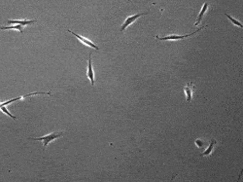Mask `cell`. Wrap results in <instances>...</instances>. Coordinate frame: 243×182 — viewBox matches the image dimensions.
Instances as JSON below:
<instances>
[{
	"instance_id": "cell-2",
	"label": "cell",
	"mask_w": 243,
	"mask_h": 182,
	"mask_svg": "<svg viewBox=\"0 0 243 182\" xmlns=\"http://www.w3.org/2000/svg\"><path fill=\"white\" fill-rule=\"evenodd\" d=\"M207 26H202L200 28H198L197 30L194 31V32H192V33H189V34H186V35H169V36H166V37H158V35L156 36V39H158V40H161V41H166V40H179V39H184V38H187V37H190V36H193V35H195L196 33H197L198 31H200L202 30L203 28L206 27Z\"/></svg>"
},
{
	"instance_id": "cell-10",
	"label": "cell",
	"mask_w": 243,
	"mask_h": 182,
	"mask_svg": "<svg viewBox=\"0 0 243 182\" xmlns=\"http://www.w3.org/2000/svg\"><path fill=\"white\" fill-rule=\"evenodd\" d=\"M215 144H216V140L215 139H212L211 142H210V145L208 146V148L201 154V156H209L211 154V152L213 151V147H214Z\"/></svg>"
},
{
	"instance_id": "cell-8",
	"label": "cell",
	"mask_w": 243,
	"mask_h": 182,
	"mask_svg": "<svg viewBox=\"0 0 243 182\" xmlns=\"http://www.w3.org/2000/svg\"><path fill=\"white\" fill-rule=\"evenodd\" d=\"M36 21L33 19V21H27V19H23V21H19V19H8V23H19L22 24V26H27V24H32L35 23Z\"/></svg>"
},
{
	"instance_id": "cell-4",
	"label": "cell",
	"mask_w": 243,
	"mask_h": 182,
	"mask_svg": "<svg viewBox=\"0 0 243 182\" xmlns=\"http://www.w3.org/2000/svg\"><path fill=\"white\" fill-rule=\"evenodd\" d=\"M68 32L69 33H71V34H73L74 36L75 37H77L79 40H80L84 45H86L87 47H91V48H93V49H95V50H99V48L95 45V43L93 42H92L91 40H89V39H87V38H85V37H83V36H81V35H79V34H77V33H75V32H73V31H71L70 29H68Z\"/></svg>"
},
{
	"instance_id": "cell-5",
	"label": "cell",
	"mask_w": 243,
	"mask_h": 182,
	"mask_svg": "<svg viewBox=\"0 0 243 182\" xmlns=\"http://www.w3.org/2000/svg\"><path fill=\"white\" fill-rule=\"evenodd\" d=\"M87 76L90 79L92 85H95V72H93V68L92 65V53H90L88 58V70H87Z\"/></svg>"
},
{
	"instance_id": "cell-1",
	"label": "cell",
	"mask_w": 243,
	"mask_h": 182,
	"mask_svg": "<svg viewBox=\"0 0 243 182\" xmlns=\"http://www.w3.org/2000/svg\"><path fill=\"white\" fill-rule=\"evenodd\" d=\"M63 134L62 132H52V134H50V135H47L45 136H42V137H38V138H29V139H31V140H40V141H43V150H45L47 148V146L48 144L50 143V142H52L54 141V139H57L58 138V137H61L62 136Z\"/></svg>"
},
{
	"instance_id": "cell-9",
	"label": "cell",
	"mask_w": 243,
	"mask_h": 182,
	"mask_svg": "<svg viewBox=\"0 0 243 182\" xmlns=\"http://www.w3.org/2000/svg\"><path fill=\"white\" fill-rule=\"evenodd\" d=\"M10 29H16L21 33H23V27L22 24H16V26H0V30H10Z\"/></svg>"
},
{
	"instance_id": "cell-3",
	"label": "cell",
	"mask_w": 243,
	"mask_h": 182,
	"mask_svg": "<svg viewBox=\"0 0 243 182\" xmlns=\"http://www.w3.org/2000/svg\"><path fill=\"white\" fill-rule=\"evenodd\" d=\"M147 14H148V12H145V13H141V14H136V15H134V16L127 17V18L126 19L125 23H123V26H121V31H123V30H125V29H126L127 27H128V26H130V24H132L133 23H134L138 18H140L141 16H144V15H147Z\"/></svg>"
},
{
	"instance_id": "cell-7",
	"label": "cell",
	"mask_w": 243,
	"mask_h": 182,
	"mask_svg": "<svg viewBox=\"0 0 243 182\" xmlns=\"http://www.w3.org/2000/svg\"><path fill=\"white\" fill-rule=\"evenodd\" d=\"M207 9H208V2H205V3H204V5H203V6H202L201 11L200 12V14H198L197 19H196V23H195V26H198V24L200 23L201 19H202V17L204 16V14L206 13Z\"/></svg>"
},
{
	"instance_id": "cell-6",
	"label": "cell",
	"mask_w": 243,
	"mask_h": 182,
	"mask_svg": "<svg viewBox=\"0 0 243 182\" xmlns=\"http://www.w3.org/2000/svg\"><path fill=\"white\" fill-rule=\"evenodd\" d=\"M193 90H194V83L190 82L186 85V87L184 88V91L186 93V100L188 102H190L192 97H193Z\"/></svg>"
},
{
	"instance_id": "cell-11",
	"label": "cell",
	"mask_w": 243,
	"mask_h": 182,
	"mask_svg": "<svg viewBox=\"0 0 243 182\" xmlns=\"http://www.w3.org/2000/svg\"><path fill=\"white\" fill-rule=\"evenodd\" d=\"M225 16H226V17H227V19H230V21H231V22L232 23H234V24H235V26H239V27H241V28L243 27V26H242V23H239L238 21H236V19H234V18H231V17L230 16V15H227V14H225Z\"/></svg>"
},
{
	"instance_id": "cell-12",
	"label": "cell",
	"mask_w": 243,
	"mask_h": 182,
	"mask_svg": "<svg viewBox=\"0 0 243 182\" xmlns=\"http://www.w3.org/2000/svg\"><path fill=\"white\" fill-rule=\"evenodd\" d=\"M196 144L200 148V147H202L203 145H204V142H202L200 139H196Z\"/></svg>"
}]
</instances>
